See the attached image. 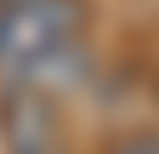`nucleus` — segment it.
Wrapping results in <instances>:
<instances>
[{"label":"nucleus","mask_w":159,"mask_h":154,"mask_svg":"<svg viewBox=\"0 0 159 154\" xmlns=\"http://www.w3.org/2000/svg\"><path fill=\"white\" fill-rule=\"evenodd\" d=\"M85 74L80 0H0V91L23 103L63 97Z\"/></svg>","instance_id":"nucleus-1"}]
</instances>
